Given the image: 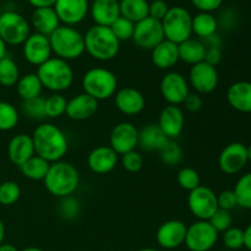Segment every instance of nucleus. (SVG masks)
Returning a JSON list of instances; mask_svg holds the SVG:
<instances>
[{
	"label": "nucleus",
	"mask_w": 251,
	"mask_h": 251,
	"mask_svg": "<svg viewBox=\"0 0 251 251\" xmlns=\"http://www.w3.org/2000/svg\"><path fill=\"white\" fill-rule=\"evenodd\" d=\"M34 151L49 163L63 161L68 153L69 142L65 132L51 123H43L34 129L31 135Z\"/></svg>",
	"instance_id": "f257e3e1"
},
{
	"label": "nucleus",
	"mask_w": 251,
	"mask_h": 251,
	"mask_svg": "<svg viewBox=\"0 0 251 251\" xmlns=\"http://www.w3.org/2000/svg\"><path fill=\"white\" fill-rule=\"evenodd\" d=\"M47 191L54 198L63 199L73 196L80 184V176L74 164L65 161L50 163L43 180Z\"/></svg>",
	"instance_id": "f03ea898"
},
{
	"label": "nucleus",
	"mask_w": 251,
	"mask_h": 251,
	"mask_svg": "<svg viewBox=\"0 0 251 251\" xmlns=\"http://www.w3.org/2000/svg\"><path fill=\"white\" fill-rule=\"evenodd\" d=\"M85 51L95 60L110 61L119 54L120 42L110 27L93 25L83 34Z\"/></svg>",
	"instance_id": "7ed1b4c3"
},
{
	"label": "nucleus",
	"mask_w": 251,
	"mask_h": 251,
	"mask_svg": "<svg viewBox=\"0 0 251 251\" xmlns=\"http://www.w3.org/2000/svg\"><path fill=\"white\" fill-rule=\"evenodd\" d=\"M54 55L65 61L78 59L85 53V38L80 31L73 26L60 25L49 36Z\"/></svg>",
	"instance_id": "20e7f679"
},
{
	"label": "nucleus",
	"mask_w": 251,
	"mask_h": 251,
	"mask_svg": "<svg viewBox=\"0 0 251 251\" xmlns=\"http://www.w3.org/2000/svg\"><path fill=\"white\" fill-rule=\"evenodd\" d=\"M37 75L43 88L53 93H61L69 90L74 82V70L69 61L51 56L49 60L37 68Z\"/></svg>",
	"instance_id": "39448f33"
},
{
	"label": "nucleus",
	"mask_w": 251,
	"mask_h": 251,
	"mask_svg": "<svg viewBox=\"0 0 251 251\" xmlns=\"http://www.w3.org/2000/svg\"><path fill=\"white\" fill-rule=\"evenodd\" d=\"M81 85L86 95L100 102L114 97L118 91V78L109 69L92 68L83 74Z\"/></svg>",
	"instance_id": "423d86ee"
},
{
	"label": "nucleus",
	"mask_w": 251,
	"mask_h": 251,
	"mask_svg": "<svg viewBox=\"0 0 251 251\" xmlns=\"http://www.w3.org/2000/svg\"><path fill=\"white\" fill-rule=\"evenodd\" d=\"M164 38L176 44L183 43L193 36V15L183 6L169 7L162 20Z\"/></svg>",
	"instance_id": "0eeeda50"
},
{
	"label": "nucleus",
	"mask_w": 251,
	"mask_h": 251,
	"mask_svg": "<svg viewBox=\"0 0 251 251\" xmlns=\"http://www.w3.org/2000/svg\"><path fill=\"white\" fill-rule=\"evenodd\" d=\"M31 34V24L17 11L7 10L0 14V38L6 46H22Z\"/></svg>",
	"instance_id": "6e6552de"
},
{
	"label": "nucleus",
	"mask_w": 251,
	"mask_h": 251,
	"mask_svg": "<svg viewBox=\"0 0 251 251\" xmlns=\"http://www.w3.org/2000/svg\"><path fill=\"white\" fill-rule=\"evenodd\" d=\"M188 207L199 221H208L218 210L217 194L208 186L200 185L189 193Z\"/></svg>",
	"instance_id": "1a4fd4ad"
},
{
	"label": "nucleus",
	"mask_w": 251,
	"mask_h": 251,
	"mask_svg": "<svg viewBox=\"0 0 251 251\" xmlns=\"http://www.w3.org/2000/svg\"><path fill=\"white\" fill-rule=\"evenodd\" d=\"M220 233L208 221H196L186 230L185 243L190 251H210L216 245Z\"/></svg>",
	"instance_id": "9d476101"
},
{
	"label": "nucleus",
	"mask_w": 251,
	"mask_h": 251,
	"mask_svg": "<svg viewBox=\"0 0 251 251\" xmlns=\"http://www.w3.org/2000/svg\"><path fill=\"white\" fill-rule=\"evenodd\" d=\"M159 91L163 100L169 105H183L184 100L190 93L189 81L176 71H169L162 77Z\"/></svg>",
	"instance_id": "9b49d317"
},
{
	"label": "nucleus",
	"mask_w": 251,
	"mask_h": 251,
	"mask_svg": "<svg viewBox=\"0 0 251 251\" xmlns=\"http://www.w3.org/2000/svg\"><path fill=\"white\" fill-rule=\"evenodd\" d=\"M164 39L166 38H164L163 27H162V22L158 20H154L149 16L142 21L135 24L132 42L140 49L151 51Z\"/></svg>",
	"instance_id": "f8f14e48"
},
{
	"label": "nucleus",
	"mask_w": 251,
	"mask_h": 251,
	"mask_svg": "<svg viewBox=\"0 0 251 251\" xmlns=\"http://www.w3.org/2000/svg\"><path fill=\"white\" fill-rule=\"evenodd\" d=\"M108 146L118 156L134 151L139 146V129L129 122L119 123L110 131Z\"/></svg>",
	"instance_id": "ddd939ff"
},
{
	"label": "nucleus",
	"mask_w": 251,
	"mask_h": 251,
	"mask_svg": "<svg viewBox=\"0 0 251 251\" xmlns=\"http://www.w3.org/2000/svg\"><path fill=\"white\" fill-rule=\"evenodd\" d=\"M189 85L199 95H208L217 88L220 76L216 66L206 61L191 66L189 71Z\"/></svg>",
	"instance_id": "4468645a"
},
{
	"label": "nucleus",
	"mask_w": 251,
	"mask_h": 251,
	"mask_svg": "<svg viewBox=\"0 0 251 251\" xmlns=\"http://www.w3.org/2000/svg\"><path fill=\"white\" fill-rule=\"evenodd\" d=\"M247 146L242 142H232L221 151L218 156V167L228 176L240 173L248 163Z\"/></svg>",
	"instance_id": "2eb2a0df"
},
{
	"label": "nucleus",
	"mask_w": 251,
	"mask_h": 251,
	"mask_svg": "<svg viewBox=\"0 0 251 251\" xmlns=\"http://www.w3.org/2000/svg\"><path fill=\"white\" fill-rule=\"evenodd\" d=\"M22 54L25 60L34 66H41L51 58V47L49 37L39 33H31L22 44Z\"/></svg>",
	"instance_id": "dca6fc26"
},
{
	"label": "nucleus",
	"mask_w": 251,
	"mask_h": 251,
	"mask_svg": "<svg viewBox=\"0 0 251 251\" xmlns=\"http://www.w3.org/2000/svg\"><path fill=\"white\" fill-rule=\"evenodd\" d=\"M188 226L180 220H169L162 223L156 233V240L163 249L172 250L185 243Z\"/></svg>",
	"instance_id": "f3484780"
},
{
	"label": "nucleus",
	"mask_w": 251,
	"mask_h": 251,
	"mask_svg": "<svg viewBox=\"0 0 251 251\" xmlns=\"http://www.w3.org/2000/svg\"><path fill=\"white\" fill-rule=\"evenodd\" d=\"M60 24L65 26H75L82 22L90 12L88 0H56L54 5Z\"/></svg>",
	"instance_id": "a211bd4d"
},
{
	"label": "nucleus",
	"mask_w": 251,
	"mask_h": 251,
	"mask_svg": "<svg viewBox=\"0 0 251 251\" xmlns=\"http://www.w3.org/2000/svg\"><path fill=\"white\" fill-rule=\"evenodd\" d=\"M157 125L169 140L180 136L185 125V115L179 105H166L161 110Z\"/></svg>",
	"instance_id": "6ab92c4d"
},
{
	"label": "nucleus",
	"mask_w": 251,
	"mask_h": 251,
	"mask_svg": "<svg viewBox=\"0 0 251 251\" xmlns=\"http://www.w3.org/2000/svg\"><path fill=\"white\" fill-rule=\"evenodd\" d=\"M117 109L125 115H137L146 107V100L141 91L135 87H123L114 95Z\"/></svg>",
	"instance_id": "aec40b11"
},
{
	"label": "nucleus",
	"mask_w": 251,
	"mask_h": 251,
	"mask_svg": "<svg viewBox=\"0 0 251 251\" xmlns=\"http://www.w3.org/2000/svg\"><path fill=\"white\" fill-rule=\"evenodd\" d=\"M97 110L98 100L83 92L74 96L71 100H68L65 114L68 115L69 119L75 120V122H83L92 118L97 113Z\"/></svg>",
	"instance_id": "412c9836"
},
{
	"label": "nucleus",
	"mask_w": 251,
	"mask_h": 251,
	"mask_svg": "<svg viewBox=\"0 0 251 251\" xmlns=\"http://www.w3.org/2000/svg\"><path fill=\"white\" fill-rule=\"evenodd\" d=\"M119 162V156L109 146H98L87 157L88 168L96 174H108L114 171Z\"/></svg>",
	"instance_id": "4be33fe9"
},
{
	"label": "nucleus",
	"mask_w": 251,
	"mask_h": 251,
	"mask_svg": "<svg viewBox=\"0 0 251 251\" xmlns=\"http://www.w3.org/2000/svg\"><path fill=\"white\" fill-rule=\"evenodd\" d=\"M36 154L31 135L17 134L7 144V157L15 166L20 167Z\"/></svg>",
	"instance_id": "5701e85b"
},
{
	"label": "nucleus",
	"mask_w": 251,
	"mask_h": 251,
	"mask_svg": "<svg viewBox=\"0 0 251 251\" xmlns=\"http://www.w3.org/2000/svg\"><path fill=\"white\" fill-rule=\"evenodd\" d=\"M90 14L95 25L110 27L120 17L119 0H93L90 5Z\"/></svg>",
	"instance_id": "b1692460"
},
{
	"label": "nucleus",
	"mask_w": 251,
	"mask_h": 251,
	"mask_svg": "<svg viewBox=\"0 0 251 251\" xmlns=\"http://www.w3.org/2000/svg\"><path fill=\"white\" fill-rule=\"evenodd\" d=\"M151 59L156 68L161 70H171L179 61L178 44L164 39L152 49Z\"/></svg>",
	"instance_id": "393cba45"
},
{
	"label": "nucleus",
	"mask_w": 251,
	"mask_h": 251,
	"mask_svg": "<svg viewBox=\"0 0 251 251\" xmlns=\"http://www.w3.org/2000/svg\"><path fill=\"white\" fill-rule=\"evenodd\" d=\"M227 100L230 107L240 113H251V82L237 81L227 91Z\"/></svg>",
	"instance_id": "a878e982"
},
{
	"label": "nucleus",
	"mask_w": 251,
	"mask_h": 251,
	"mask_svg": "<svg viewBox=\"0 0 251 251\" xmlns=\"http://www.w3.org/2000/svg\"><path fill=\"white\" fill-rule=\"evenodd\" d=\"M31 25L36 33L49 37L60 26V20L54 7H39L32 12Z\"/></svg>",
	"instance_id": "bb28decb"
},
{
	"label": "nucleus",
	"mask_w": 251,
	"mask_h": 251,
	"mask_svg": "<svg viewBox=\"0 0 251 251\" xmlns=\"http://www.w3.org/2000/svg\"><path fill=\"white\" fill-rule=\"evenodd\" d=\"M169 141L157 124H149L139 130V146L145 151L161 152Z\"/></svg>",
	"instance_id": "cd10ccee"
},
{
	"label": "nucleus",
	"mask_w": 251,
	"mask_h": 251,
	"mask_svg": "<svg viewBox=\"0 0 251 251\" xmlns=\"http://www.w3.org/2000/svg\"><path fill=\"white\" fill-rule=\"evenodd\" d=\"M179 49V60L184 61L189 65H196L199 63L205 61L206 46L203 42L195 38H189L183 43L178 44Z\"/></svg>",
	"instance_id": "c85d7f7f"
},
{
	"label": "nucleus",
	"mask_w": 251,
	"mask_h": 251,
	"mask_svg": "<svg viewBox=\"0 0 251 251\" xmlns=\"http://www.w3.org/2000/svg\"><path fill=\"white\" fill-rule=\"evenodd\" d=\"M218 20L210 12H199L193 16V34L206 39L217 33Z\"/></svg>",
	"instance_id": "c756f323"
},
{
	"label": "nucleus",
	"mask_w": 251,
	"mask_h": 251,
	"mask_svg": "<svg viewBox=\"0 0 251 251\" xmlns=\"http://www.w3.org/2000/svg\"><path fill=\"white\" fill-rule=\"evenodd\" d=\"M120 16L134 24L149 17L150 2L147 0H119Z\"/></svg>",
	"instance_id": "7c9ffc66"
},
{
	"label": "nucleus",
	"mask_w": 251,
	"mask_h": 251,
	"mask_svg": "<svg viewBox=\"0 0 251 251\" xmlns=\"http://www.w3.org/2000/svg\"><path fill=\"white\" fill-rule=\"evenodd\" d=\"M43 90L41 80L36 73H29L21 76L16 83V91L22 100H28L39 97Z\"/></svg>",
	"instance_id": "2f4dec72"
},
{
	"label": "nucleus",
	"mask_w": 251,
	"mask_h": 251,
	"mask_svg": "<svg viewBox=\"0 0 251 251\" xmlns=\"http://www.w3.org/2000/svg\"><path fill=\"white\" fill-rule=\"evenodd\" d=\"M49 167H50V163L48 161L34 154L33 157H31L28 161L25 162L19 168L25 178L33 181H41L44 180V178H46Z\"/></svg>",
	"instance_id": "473e14b6"
},
{
	"label": "nucleus",
	"mask_w": 251,
	"mask_h": 251,
	"mask_svg": "<svg viewBox=\"0 0 251 251\" xmlns=\"http://www.w3.org/2000/svg\"><path fill=\"white\" fill-rule=\"evenodd\" d=\"M20 69L16 61L10 56L0 59V86L2 87H12L16 86L20 80Z\"/></svg>",
	"instance_id": "72a5a7b5"
},
{
	"label": "nucleus",
	"mask_w": 251,
	"mask_h": 251,
	"mask_svg": "<svg viewBox=\"0 0 251 251\" xmlns=\"http://www.w3.org/2000/svg\"><path fill=\"white\" fill-rule=\"evenodd\" d=\"M233 191L237 198L238 206L245 210H251V172L238 179Z\"/></svg>",
	"instance_id": "f704fd0d"
},
{
	"label": "nucleus",
	"mask_w": 251,
	"mask_h": 251,
	"mask_svg": "<svg viewBox=\"0 0 251 251\" xmlns=\"http://www.w3.org/2000/svg\"><path fill=\"white\" fill-rule=\"evenodd\" d=\"M20 120L16 107L9 102L0 100V131H10L17 126Z\"/></svg>",
	"instance_id": "c9c22d12"
},
{
	"label": "nucleus",
	"mask_w": 251,
	"mask_h": 251,
	"mask_svg": "<svg viewBox=\"0 0 251 251\" xmlns=\"http://www.w3.org/2000/svg\"><path fill=\"white\" fill-rule=\"evenodd\" d=\"M46 117L47 118H59L65 114L68 100L61 93H51L46 98Z\"/></svg>",
	"instance_id": "e433bc0d"
},
{
	"label": "nucleus",
	"mask_w": 251,
	"mask_h": 251,
	"mask_svg": "<svg viewBox=\"0 0 251 251\" xmlns=\"http://www.w3.org/2000/svg\"><path fill=\"white\" fill-rule=\"evenodd\" d=\"M176 181H178V185L181 189L189 191V193L201 185L200 174L198 173V171L191 168V167H184V168H181L178 172V174H176Z\"/></svg>",
	"instance_id": "4c0bfd02"
},
{
	"label": "nucleus",
	"mask_w": 251,
	"mask_h": 251,
	"mask_svg": "<svg viewBox=\"0 0 251 251\" xmlns=\"http://www.w3.org/2000/svg\"><path fill=\"white\" fill-rule=\"evenodd\" d=\"M21 198V188L16 181L6 180L0 184V205L12 206Z\"/></svg>",
	"instance_id": "58836bf2"
},
{
	"label": "nucleus",
	"mask_w": 251,
	"mask_h": 251,
	"mask_svg": "<svg viewBox=\"0 0 251 251\" xmlns=\"http://www.w3.org/2000/svg\"><path fill=\"white\" fill-rule=\"evenodd\" d=\"M46 98L36 97L28 100H22V110L32 120H42L46 117Z\"/></svg>",
	"instance_id": "ea45409f"
},
{
	"label": "nucleus",
	"mask_w": 251,
	"mask_h": 251,
	"mask_svg": "<svg viewBox=\"0 0 251 251\" xmlns=\"http://www.w3.org/2000/svg\"><path fill=\"white\" fill-rule=\"evenodd\" d=\"M159 157L161 161L163 162L166 166L173 167L176 166L183 159V150H181L180 145L176 141V140H171L167 144V146L159 152Z\"/></svg>",
	"instance_id": "a19ab883"
},
{
	"label": "nucleus",
	"mask_w": 251,
	"mask_h": 251,
	"mask_svg": "<svg viewBox=\"0 0 251 251\" xmlns=\"http://www.w3.org/2000/svg\"><path fill=\"white\" fill-rule=\"evenodd\" d=\"M110 29H112L114 36L118 38V41L122 43L124 41L132 39L135 31V24L132 21H130V20L120 16L119 19H117L113 22L112 26H110Z\"/></svg>",
	"instance_id": "79ce46f5"
},
{
	"label": "nucleus",
	"mask_w": 251,
	"mask_h": 251,
	"mask_svg": "<svg viewBox=\"0 0 251 251\" xmlns=\"http://www.w3.org/2000/svg\"><path fill=\"white\" fill-rule=\"evenodd\" d=\"M80 202H78V200H76L74 196H66V198L60 199L58 212L61 218L68 221L75 220V218L80 215Z\"/></svg>",
	"instance_id": "37998d69"
},
{
	"label": "nucleus",
	"mask_w": 251,
	"mask_h": 251,
	"mask_svg": "<svg viewBox=\"0 0 251 251\" xmlns=\"http://www.w3.org/2000/svg\"><path fill=\"white\" fill-rule=\"evenodd\" d=\"M120 157H122L120 162H122L123 168L129 172V173H137L144 167V157L136 150L127 152V153L123 154Z\"/></svg>",
	"instance_id": "c03bdc74"
},
{
	"label": "nucleus",
	"mask_w": 251,
	"mask_h": 251,
	"mask_svg": "<svg viewBox=\"0 0 251 251\" xmlns=\"http://www.w3.org/2000/svg\"><path fill=\"white\" fill-rule=\"evenodd\" d=\"M223 243L230 250H239L244 247V230L230 227L223 233Z\"/></svg>",
	"instance_id": "a18cd8bd"
},
{
	"label": "nucleus",
	"mask_w": 251,
	"mask_h": 251,
	"mask_svg": "<svg viewBox=\"0 0 251 251\" xmlns=\"http://www.w3.org/2000/svg\"><path fill=\"white\" fill-rule=\"evenodd\" d=\"M208 222L211 223V226H212L218 233H225L226 230L229 229L230 227H233V217L232 215H230V212L229 211L221 210V208H218V210L213 213V216L208 220Z\"/></svg>",
	"instance_id": "49530a36"
},
{
	"label": "nucleus",
	"mask_w": 251,
	"mask_h": 251,
	"mask_svg": "<svg viewBox=\"0 0 251 251\" xmlns=\"http://www.w3.org/2000/svg\"><path fill=\"white\" fill-rule=\"evenodd\" d=\"M217 203L218 208L226 211H232L233 208H235L238 206L237 198H235V194L233 190H223L221 191L217 195Z\"/></svg>",
	"instance_id": "de8ad7c7"
},
{
	"label": "nucleus",
	"mask_w": 251,
	"mask_h": 251,
	"mask_svg": "<svg viewBox=\"0 0 251 251\" xmlns=\"http://www.w3.org/2000/svg\"><path fill=\"white\" fill-rule=\"evenodd\" d=\"M168 10L169 6L164 0H153V1L150 2L149 16L154 20H158V21H162L167 15V12H168Z\"/></svg>",
	"instance_id": "09e8293b"
},
{
	"label": "nucleus",
	"mask_w": 251,
	"mask_h": 251,
	"mask_svg": "<svg viewBox=\"0 0 251 251\" xmlns=\"http://www.w3.org/2000/svg\"><path fill=\"white\" fill-rule=\"evenodd\" d=\"M194 7L199 10V12H210L213 14L216 10L220 9L223 5V0H191Z\"/></svg>",
	"instance_id": "8fccbe9b"
},
{
	"label": "nucleus",
	"mask_w": 251,
	"mask_h": 251,
	"mask_svg": "<svg viewBox=\"0 0 251 251\" xmlns=\"http://www.w3.org/2000/svg\"><path fill=\"white\" fill-rule=\"evenodd\" d=\"M184 108L190 113H198L202 109L203 107V100L199 93H189L186 100L183 103Z\"/></svg>",
	"instance_id": "3c124183"
},
{
	"label": "nucleus",
	"mask_w": 251,
	"mask_h": 251,
	"mask_svg": "<svg viewBox=\"0 0 251 251\" xmlns=\"http://www.w3.org/2000/svg\"><path fill=\"white\" fill-rule=\"evenodd\" d=\"M221 60H222V49L220 47H206V63L216 66L221 63Z\"/></svg>",
	"instance_id": "603ef678"
},
{
	"label": "nucleus",
	"mask_w": 251,
	"mask_h": 251,
	"mask_svg": "<svg viewBox=\"0 0 251 251\" xmlns=\"http://www.w3.org/2000/svg\"><path fill=\"white\" fill-rule=\"evenodd\" d=\"M27 1L34 9H39V7H53L55 5L56 0H27Z\"/></svg>",
	"instance_id": "864d4df0"
},
{
	"label": "nucleus",
	"mask_w": 251,
	"mask_h": 251,
	"mask_svg": "<svg viewBox=\"0 0 251 251\" xmlns=\"http://www.w3.org/2000/svg\"><path fill=\"white\" fill-rule=\"evenodd\" d=\"M244 247L251 251V223L244 229Z\"/></svg>",
	"instance_id": "5fc2aeb1"
},
{
	"label": "nucleus",
	"mask_w": 251,
	"mask_h": 251,
	"mask_svg": "<svg viewBox=\"0 0 251 251\" xmlns=\"http://www.w3.org/2000/svg\"><path fill=\"white\" fill-rule=\"evenodd\" d=\"M0 251H20L15 245L9 244V243H2L0 244Z\"/></svg>",
	"instance_id": "6e6d98bb"
},
{
	"label": "nucleus",
	"mask_w": 251,
	"mask_h": 251,
	"mask_svg": "<svg viewBox=\"0 0 251 251\" xmlns=\"http://www.w3.org/2000/svg\"><path fill=\"white\" fill-rule=\"evenodd\" d=\"M7 55V46L5 44V42L0 38V59L5 58Z\"/></svg>",
	"instance_id": "4d7b16f0"
},
{
	"label": "nucleus",
	"mask_w": 251,
	"mask_h": 251,
	"mask_svg": "<svg viewBox=\"0 0 251 251\" xmlns=\"http://www.w3.org/2000/svg\"><path fill=\"white\" fill-rule=\"evenodd\" d=\"M5 232H6V230H5V225H4V222L0 220V244H2V243H4Z\"/></svg>",
	"instance_id": "13d9d810"
},
{
	"label": "nucleus",
	"mask_w": 251,
	"mask_h": 251,
	"mask_svg": "<svg viewBox=\"0 0 251 251\" xmlns=\"http://www.w3.org/2000/svg\"><path fill=\"white\" fill-rule=\"evenodd\" d=\"M21 251H44V250L39 249V248H36V247H29V248H26V249H24Z\"/></svg>",
	"instance_id": "bf43d9fd"
},
{
	"label": "nucleus",
	"mask_w": 251,
	"mask_h": 251,
	"mask_svg": "<svg viewBox=\"0 0 251 251\" xmlns=\"http://www.w3.org/2000/svg\"><path fill=\"white\" fill-rule=\"evenodd\" d=\"M247 152H248V161L251 162V145L247 146Z\"/></svg>",
	"instance_id": "052dcab7"
},
{
	"label": "nucleus",
	"mask_w": 251,
	"mask_h": 251,
	"mask_svg": "<svg viewBox=\"0 0 251 251\" xmlns=\"http://www.w3.org/2000/svg\"><path fill=\"white\" fill-rule=\"evenodd\" d=\"M137 251H161L158 249H154V248H144V249H140Z\"/></svg>",
	"instance_id": "680f3d73"
}]
</instances>
